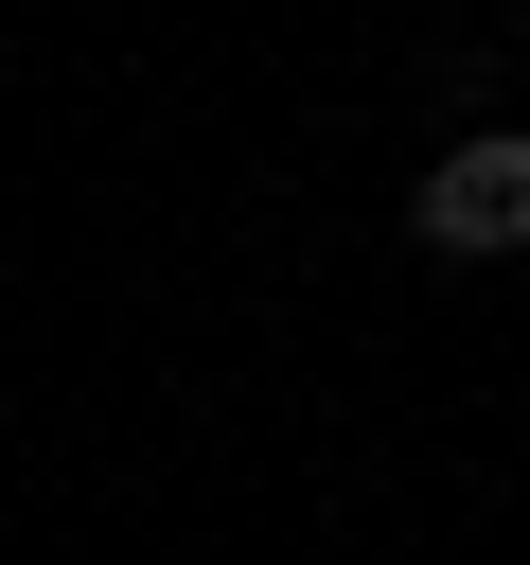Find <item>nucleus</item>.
I'll return each instance as SVG.
<instances>
[{"mask_svg":"<svg viewBox=\"0 0 530 565\" xmlns=\"http://www.w3.org/2000/svg\"><path fill=\"white\" fill-rule=\"evenodd\" d=\"M424 247H442V265H512V247H530V141H495V124L442 141V159H424Z\"/></svg>","mask_w":530,"mask_h":565,"instance_id":"nucleus-1","label":"nucleus"},{"mask_svg":"<svg viewBox=\"0 0 530 565\" xmlns=\"http://www.w3.org/2000/svg\"><path fill=\"white\" fill-rule=\"evenodd\" d=\"M512 53H530V18H512Z\"/></svg>","mask_w":530,"mask_h":565,"instance_id":"nucleus-2","label":"nucleus"}]
</instances>
